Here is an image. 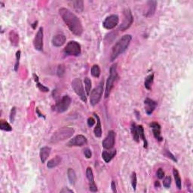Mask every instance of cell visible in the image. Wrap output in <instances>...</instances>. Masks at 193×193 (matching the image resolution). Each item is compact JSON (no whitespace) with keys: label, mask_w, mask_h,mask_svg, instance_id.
Wrapping results in <instances>:
<instances>
[{"label":"cell","mask_w":193,"mask_h":193,"mask_svg":"<svg viewBox=\"0 0 193 193\" xmlns=\"http://www.w3.org/2000/svg\"><path fill=\"white\" fill-rule=\"evenodd\" d=\"M84 86H85V91H86V94L87 96L90 95L91 93V86H92V83H91V80L88 77H86L84 79Z\"/></svg>","instance_id":"obj_30"},{"label":"cell","mask_w":193,"mask_h":193,"mask_svg":"<svg viewBox=\"0 0 193 193\" xmlns=\"http://www.w3.org/2000/svg\"><path fill=\"white\" fill-rule=\"evenodd\" d=\"M0 128H1V130L5 131H11L12 130L11 125L5 120H1V122H0Z\"/></svg>","instance_id":"obj_32"},{"label":"cell","mask_w":193,"mask_h":193,"mask_svg":"<svg viewBox=\"0 0 193 193\" xmlns=\"http://www.w3.org/2000/svg\"><path fill=\"white\" fill-rule=\"evenodd\" d=\"M65 72V68L63 65H60L58 68V75H59L60 77H62L63 75H64Z\"/></svg>","instance_id":"obj_36"},{"label":"cell","mask_w":193,"mask_h":193,"mask_svg":"<svg viewBox=\"0 0 193 193\" xmlns=\"http://www.w3.org/2000/svg\"><path fill=\"white\" fill-rule=\"evenodd\" d=\"M148 5V10L146 14V17H151L156 12V6H157V2L156 1H149L147 2Z\"/></svg>","instance_id":"obj_20"},{"label":"cell","mask_w":193,"mask_h":193,"mask_svg":"<svg viewBox=\"0 0 193 193\" xmlns=\"http://www.w3.org/2000/svg\"><path fill=\"white\" fill-rule=\"evenodd\" d=\"M91 75L95 78H99L101 75V69L98 65L94 64V66L91 67Z\"/></svg>","instance_id":"obj_31"},{"label":"cell","mask_w":193,"mask_h":193,"mask_svg":"<svg viewBox=\"0 0 193 193\" xmlns=\"http://www.w3.org/2000/svg\"><path fill=\"white\" fill-rule=\"evenodd\" d=\"M86 175H87V178L89 182V189H90V191L93 192H96L97 191V187H96L95 182H94V174H93L92 169L90 167H88L87 170H86Z\"/></svg>","instance_id":"obj_14"},{"label":"cell","mask_w":193,"mask_h":193,"mask_svg":"<svg viewBox=\"0 0 193 193\" xmlns=\"http://www.w3.org/2000/svg\"><path fill=\"white\" fill-rule=\"evenodd\" d=\"M94 124H95V120L93 118H89L88 119V125L89 127L94 126Z\"/></svg>","instance_id":"obj_40"},{"label":"cell","mask_w":193,"mask_h":193,"mask_svg":"<svg viewBox=\"0 0 193 193\" xmlns=\"http://www.w3.org/2000/svg\"><path fill=\"white\" fill-rule=\"evenodd\" d=\"M171 184V177L170 176H167L163 180V186L165 188H170Z\"/></svg>","instance_id":"obj_34"},{"label":"cell","mask_w":193,"mask_h":193,"mask_svg":"<svg viewBox=\"0 0 193 193\" xmlns=\"http://www.w3.org/2000/svg\"><path fill=\"white\" fill-rule=\"evenodd\" d=\"M173 174H174V177L175 182H176V185H177V189H182V182H181V178L180 177V174H179L178 170H177L176 168H174Z\"/></svg>","instance_id":"obj_25"},{"label":"cell","mask_w":193,"mask_h":193,"mask_svg":"<svg viewBox=\"0 0 193 193\" xmlns=\"http://www.w3.org/2000/svg\"><path fill=\"white\" fill-rule=\"evenodd\" d=\"M65 42H66V37L62 33L56 34L52 39L53 45L56 46V47H60L64 44Z\"/></svg>","instance_id":"obj_17"},{"label":"cell","mask_w":193,"mask_h":193,"mask_svg":"<svg viewBox=\"0 0 193 193\" xmlns=\"http://www.w3.org/2000/svg\"><path fill=\"white\" fill-rule=\"evenodd\" d=\"M131 39L132 36L127 34V35L122 36L119 40L115 43L112 48L111 54H110V61H114L120 54H123L126 51Z\"/></svg>","instance_id":"obj_2"},{"label":"cell","mask_w":193,"mask_h":193,"mask_svg":"<svg viewBox=\"0 0 193 193\" xmlns=\"http://www.w3.org/2000/svg\"><path fill=\"white\" fill-rule=\"evenodd\" d=\"M51 149L49 146H44L40 149L39 156H40V159L42 164L45 162L46 160L48 159V156H50V153H51Z\"/></svg>","instance_id":"obj_18"},{"label":"cell","mask_w":193,"mask_h":193,"mask_svg":"<svg viewBox=\"0 0 193 193\" xmlns=\"http://www.w3.org/2000/svg\"><path fill=\"white\" fill-rule=\"evenodd\" d=\"M157 177H158V179H160V180H161V179H163L164 177H165V172H164L163 169L162 168H159L158 170H157Z\"/></svg>","instance_id":"obj_38"},{"label":"cell","mask_w":193,"mask_h":193,"mask_svg":"<svg viewBox=\"0 0 193 193\" xmlns=\"http://www.w3.org/2000/svg\"><path fill=\"white\" fill-rule=\"evenodd\" d=\"M131 134L133 136V138L136 142H139V132L138 130V127L136 125L135 123H132L131 125Z\"/></svg>","instance_id":"obj_23"},{"label":"cell","mask_w":193,"mask_h":193,"mask_svg":"<svg viewBox=\"0 0 193 193\" xmlns=\"http://www.w3.org/2000/svg\"><path fill=\"white\" fill-rule=\"evenodd\" d=\"M150 127L152 129L155 138L158 141H159V142L162 141L163 138L161 135V126H160L159 124L157 123V122H152L150 124Z\"/></svg>","instance_id":"obj_16"},{"label":"cell","mask_w":193,"mask_h":193,"mask_svg":"<svg viewBox=\"0 0 193 193\" xmlns=\"http://www.w3.org/2000/svg\"><path fill=\"white\" fill-rule=\"evenodd\" d=\"M115 133L113 131H109L108 132L106 137L103 140V147L106 149H111L115 145Z\"/></svg>","instance_id":"obj_11"},{"label":"cell","mask_w":193,"mask_h":193,"mask_svg":"<svg viewBox=\"0 0 193 193\" xmlns=\"http://www.w3.org/2000/svg\"><path fill=\"white\" fill-rule=\"evenodd\" d=\"M119 22V18L117 15H112L108 16L103 22V26L106 30H112L115 28Z\"/></svg>","instance_id":"obj_10"},{"label":"cell","mask_w":193,"mask_h":193,"mask_svg":"<svg viewBox=\"0 0 193 193\" xmlns=\"http://www.w3.org/2000/svg\"><path fill=\"white\" fill-rule=\"evenodd\" d=\"M166 156H168V158H171V159L173 160V161H177V158H176L174 156V155H172L171 153H170V152L168 151V150L166 151Z\"/></svg>","instance_id":"obj_41"},{"label":"cell","mask_w":193,"mask_h":193,"mask_svg":"<svg viewBox=\"0 0 193 193\" xmlns=\"http://www.w3.org/2000/svg\"><path fill=\"white\" fill-rule=\"evenodd\" d=\"M33 78H34V80H35L36 82V85H37V87L39 88V90H40L41 91H42V92H48V91H49L48 88L45 87V86H44L43 84H42L40 83V82H39V77H38L37 75H36V74H33Z\"/></svg>","instance_id":"obj_28"},{"label":"cell","mask_w":193,"mask_h":193,"mask_svg":"<svg viewBox=\"0 0 193 193\" xmlns=\"http://www.w3.org/2000/svg\"><path fill=\"white\" fill-rule=\"evenodd\" d=\"M72 7L79 13L83 11L84 9V2L83 1H73L72 2Z\"/></svg>","instance_id":"obj_24"},{"label":"cell","mask_w":193,"mask_h":193,"mask_svg":"<svg viewBox=\"0 0 193 193\" xmlns=\"http://www.w3.org/2000/svg\"><path fill=\"white\" fill-rule=\"evenodd\" d=\"M72 88L74 91H75V94L79 96V98L83 102H87V94H85L83 84H82V80L80 79L75 78L72 81Z\"/></svg>","instance_id":"obj_5"},{"label":"cell","mask_w":193,"mask_h":193,"mask_svg":"<svg viewBox=\"0 0 193 193\" xmlns=\"http://www.w3.org/2000/svg\"><path fill=\"white\" fill-rule=\"evenodd\" d=\"M118 77V72H117V63H115L109 69V75L106 84V90H105V97L107 98L111 93L114 83Z\"/></svg>","instance_id":"obj_4"},{"label":"cell","mask_w":193,"mask_h":193,"mask_svg":"<svg viewBox=\"0 0 193 193\" xmlns=\"http://www.w3.org/2000/svg\"><path fill=\"white\" fill-rule=\"evenodd\" d=\"M137 182V174H136L135 172H133L131 174V187L134 190H136Z\"/></svg>","instance_id":"obj_33"},{"label":"cell","mask_w":193,"mask_h":193,"mask_svg":"<svg viewBox=\"0 0 193 193\" xmlns=\"http://www.w3.org/2000/svg\"><path fill=\"white\" fill-rule=\"evenodd\" d=\"M116 155V150L103 151L102 152V158L106 163H109Z\"/></svg>","instance_id":"obj_21"},{"label":"cell","mask_w":193,"mask_h":193,"mask_svg":"<svg viewBox=\"0 0 193 193\" xmlns=\"http://www.w3.org/2000/svg\"><path fill=\"white\" fill-rule=\"evenodd\" d=\"M72 99L69 95L63 96L61 99L56 103L54 106V109L56 110L58 113H62L66 112L70 107V104H71Z\"/></svg>","instance_id":"obj_8"},{"label":"cell","mask_w":193,"mask_h":193,"mask_svg":"<svg viewBox=\"0 0 193 193\" xmlns=\"http://www.w3.org/2000/svg\"><path fill=\"white\" fill-rule=\"evenodd\" d=\"M20 51H18L16 53V63L15 65V71H18L19 63H20Z\"/></svg>","instance_id":"obj_35"},{"label":"cell","mask_w":193,"mask_h":193,"mask_svg":"<svg viewBox=\"0 0 193 193\" xmlns=\"http://www.w3.org/2000/svg\"><path fill=\"white\" fill-rule=\"evenodd\" d=\"M62 158L60 156H56L54 157V158L51 159L50 161H48V162L47 164V166L48 168H55V167L58 166L60 163H61Z\"/></svg>","instance_id":"obj_22"},{"label":"cell","mask_w":193,"mask_h":193,"mask_svg":"<svg viewBox=\"0 0 193 193\" xmlns=\"http://www.w3.org/2000/svg\"><path fill=\"white\" fill-rule=\"evenodd\" d=\"M16 111H17V109L15 107H13L11 109V113H10V121H11V122H14V121H15V115H16Z\"/></svg>","instance_id":"obj_37"},{"label":"cell","mask_w":193,"mask_h":193,"mask_svg":"<svg viewBox=\"0 0 193 193\" xmlns=\"http://www.w3.org/2000/svg\"><path fill=\"white\" fill-rule=\"evenodd\" d=\"M63 52L66 55H70V56H79L82 52V48L79 42L75 41H70V42L67 43L66 46L65 47Z\"/></svg>","instance_id":"obj_7"},{"label":"cell","mask_w":193,"mask_h":193,"mask_svg":"<svg viewBox=\"0 0 193 193\" xmlns=\"http://www.w3.org/2000/svg\"><path fill=\"white\" fill-rule=\"evenodd\" d=\"M87 144V138L82 134L75 136L70 139L67 144L68 146H82Z\"/></svg>","instance_id":"obj_13"},{"label":"cell","mask_w":193,"mask_h":193,"mask_svg":"<svg viewBox=\"0 0 193 193\" xmlns=\"http://www.w3.org/2000/svg\"><path fill=\"white\" fill-rule=\"evenodd\" d=\"M59 14L64 23L74 35L81 36L83 33V27L79 19L73 12L66 8H60Z\"/></svg>","instance_id":"obj_1"},{"label":"cell","mask_w":193,"mask_h":193,"mask_svg":"<svg viewBox=\"0 0 193 193\" xmlns=\"http://www.w3.org/2000/svg\"><path fill=\"white\" fill-rule=\"evenodd\" d=\"M103 92V80L90 93V103L91 106H95L101 101Z\"/></svg>","instance_id":"obj_6"},{"label":"cell","mask_w":193,"mask_h":193,"mask_svg":"<svg viewBox=\"0 0 193 193\" xmlns=\"http://www.w3.org/2000/svg\"><path fill=\"white\" fill-rule=\"evenodd\" d=\"M67 176H68V179L70 180V183L74 184L76 181V174H75V170L72 168H69L67 170Z\"/></svg>","instance_id":"obj_27"},{"label":"cell","mask_w":193,"mask_h":193,"mask_svg":"<svg viewBox=\"0 0 193 193\" xmlns=\"http://www.w3.org/2000/svg\"><path fill=\"white\" fill-rule=\"evenodd\" d=\"M133 21H134V18H133L131 11L129 8H125L124 11L123 21L121 24L119 30L121 31H125L127 30L131 26Z\"/></svg>","instance_id":"obj_9"},{"label":"cell","mask_w":193,"mask_h":193,"mask_svg":"<svg viewBox=\"0 0 193 193\" xmlns=\"http://www.w3.org/2000/svg\"><path fill=\"white\" fill-rule=\"evenodd\" d=\"M84 154L87 158H91V156H92V153H91V149H88V148H85L84 149Z\"/></svg>","instance_id":"obj_39"},{"label":"cell","mask_w":193,"mask_h":193,"mask_svg":"<svg viewBox=\"0 0 193 193\" xmlns=\"http://www.w3.org/2000/svg\"><path fill=\"white\" fill-rule=\"evenodd\" d=\"M144 104H145V110H146V114L149 115L154 112L155 109L156 108L158 103H157V102H156V101H153V100L150 99V98H146L144 101Z\"/></svg>","instance_id":"obj_15"},{"label":"cell","mask_w":193,"mask_h":193,"mask_svg":"<svg viewBox=\"0 0 193 193\" xmlns=\"http://www.w3.org/2000/svg\"><path fill=\"white\" fill-rule=\"evenodd\" d=\"M74 132H75V130L72 127H61L53 134L51 139H50V142L51 144H57V143H59L60 141L65 140V139L70 138L73 135Z\"/></svg>","instance_id":"obj_3"},{"label":"cell","mask_w":193,"mask_h":193,"mask_svg":"<svg viewBox=\"0 0 193 193\" xmlns=\"http://www.w3.org/2000/svg\"><path fill=\"white\" fill-rule=\"evenodd\" d=\"M43 28L40 27L33 39V46L37 51H42L43 50Z\"/></svg>","instance_id":"obj_12"},{"label":"cell","mask_w":193,"mask_h":193,"mask_svg":"<svg viewBox=\"0 0 193 193\" xmlns=\"http://www.w3.org/2000/svg\"><path fill=\"white\" fill-rule=\"evenodd\" d=\"M60 192H70V193H73V191L71 190V189H67V188H63V189H62L61 191H60Z\"/></svg>","instance_id":"obj_43"},{"label":"cell","mask_w":193,"mask_h":193,"mask_svg":"<svg viewBox=\"0 0 193 193\" xmlns=\"http://www.w3.org/2000/svg\"><path fill=\"white\" fill-rule=\"evenodd\" d=\"M94 115L96 118V125L94 130V135H95L96 137H98V138H100V137H101V136H102V125H101V119H100L98 115H96V113H94Z\"/></svg>","instance_id":"obj_19"},{"label":"cell","mask_w":193,"mask_h":193,"mask_svg":"<svg viewBox=\"0 0 193 193\" xmlns=\"http://www.w3.org/2000/svg\"><path fill=\"white\" fill-rule=\"evenodd\" d=\"M153 80H154V74H150L148 75L145 79L144 82V86L147 90H151L152 88V84Z\"/></svg>","instance_id":"obj_26"},{"label":"cell","mask_w":193,"mask_h":193,"mask_svg":"<svg viewBox=\"0 0 193 193\" xmlns=\"http://www.w3.org/2000/svg\"><path fill=\"white\" fill-rule=\"evenodd\" d=\"M137 127H138V130L139 132V138L142 139V140L144 141V147L147 148L148 144H147V140H146V137H145L144 127H143L142 125H137Z\"/></svg>","instance_id":"obj_29"},{"label":"cell","mask_w":193,"mask_h":193,"mask_svg":"<svg viewBox=\"0 0 193 193\" xmlns=\"http://www.w3.org/2000/svg\"><path fill=\"white\" fill-rule=\"evenodd\" d=\"M111 187H112V190H113V192H116V185H115V181H112V183H111Z\"/></svg>","instance_id":"obj_42"},{"label":"cell","mask_w":193,"mask_h":193,"mask_svg":"<svg viewBox=\"0 0 193 193\" xmlns=\"http://www.w3.org/2000/svg\"><path fill=\"white\" fill-rule=\"evenodd\" d=\"M155 187H160V184H159V182H158V181H156V182H155Z\"/></svg>","instance_id":"obj_44"}]
</instances>
